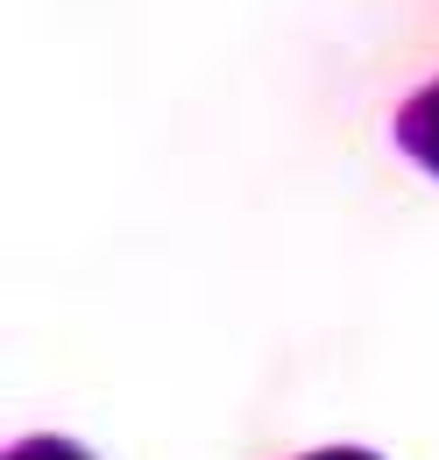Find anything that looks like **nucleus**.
I'll return each instance as SVG.
<instances>
[{
  "instance_id": "nucleus-1",
  "label": "nucleus",
  "mask_w": 439,
  "mask_h": 460,
  "mask_svg": "<svg viewBox=\"0 0 439 460\" xmlns=\"http://www.w3.org/2000/svg\"><path fill=\"white\" fill-rule=\"evenodd\" d=\"M404 149H411L418 164H433V171H439V85L426 93V100L404 107Z\"/></svg>"
},
{
  "instance_id": "nucleus-2",
  "label": "nucleus",
  "mask_w": 439,
  "mask_h": 460,
  "mask_svg": "<svg viewBox=\"0 0 439 460\" xmlns=\"http://www.w3.org/2000/svg\"><path fill=\"white\" fill-rule=\"evenodd\" d=\"M7 460H85L78 447H64V439H22Z\"/></svg>"
},
{
  "instance_id": "nucleus-3",
  "label": "nucleus",
  "mask_w": 439,
  "mask_h": 460,
  "mask_svg": "<svg viewBox=\"0 0 439 460\" xmlns=\"http://www.w3.org/2000/svg\"><path fill=\"white\" fill-rule=\"evenodd\" d=\"M312 460H376V454H354V447H333V454H312Z\"/></svg>"
}]
</instances>
